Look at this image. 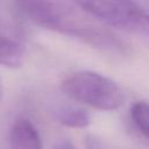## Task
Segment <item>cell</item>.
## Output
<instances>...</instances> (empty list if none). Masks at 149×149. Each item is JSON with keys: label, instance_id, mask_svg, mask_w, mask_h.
Wrapping results in <instances>:
<instances>
[{"label": "cell", "instance_id": "obj_6", "mask_svg": "<svg viewBox=\"0 0 149 149\" xmlns=\"http://www.w3.org/2000/svg\"><path fill=\"white\" fill-rule=\"evenodd\" d=\"M56 118L59 123L71 128H84L90 125V114L83 108H62L56 113Z\"/></svg>", "mask_w": 149, "mask_h": 149}, {"label": "cell", "instance_id": "obj_8", "mask_svg": "<svg viewBox=\"0 0 149 149\" xmlns=\"http://www.w3.org/2000/svg\"><path fill=\"white\" fill-rule=\"evenodd\" d=\"M55 149H76V148H74V146L72 144L71 141H69V140H62V141H59L55 146Z\"/></svg>", "mask_w": 149, "mask_h": 149}, {"label": "cell", "instance_id": "obj_3", "mask_svg": "<svg viewBox=\"0 0 149 149\" xmlns=\"http://www.w3.org/2000/svg\"><path fill=\"white\" fill-rule=\"evenodd\" d=\"M88 15L120 30L149 36V7L136 0H71Z\"/></svg>", "mask_w": 149, "mask_h": 149}, {"label": "cell", "instance_id": "obj_7", "mask_svg": "<svg viewBox=\"0 0 149 149\" xmlns=\"http://www.w3.org/2000/svg\"><path fill=\"white\" fill-rule=\"evenodd\" d=\"M132 119L137 129L149 140V104L146 101H136L130 109Z\"/></svg>", "mask_w": 149, "mask_h": 149}, {"label": "cell", "instance_id": "obj_1", "mask_svg": "<svg viewBox=\"0 0 149 149\" xmlns=\"http://www.w3.org/2000/svg\"><path fill=\"white\" fill-rule=\"evenodd\" d=\"M16 8L33 23L114 56H127L128 45L109 30L86 21L63 0H13Z\"/></svg>", "mask_w": 149, "mask_h": 149}, {"label": "cell", "instance_id": "obj_2", "mask_svg": "<svg viewBox=\"0 0 149 149\" xmlns=\"http://www.w3.org/2000/svg\"><path fill=\"white\" fill-rule=\"evenodd\" d=\"M61 88L71 99L100 111H114L122 106L125 93L111 78L93 71H78L66 77Z\"/></svg>", "mask_w": 149, "mask_h": 149}, {"label": "cell", "instance_id": "obj_9", "mask_svg": "<svg viewBox=\"0 0 149 149\" xmlns=\"http://www.w3.org/2000/svg\"><path fill=\"white\" fill-rule=\"evenodd\" d=\"M1 93H2V90H1V83H0V99H1Z\"/></svg>", "mask_w": 149, "mask_h": 149}, {"label": "cell", "instance_id": "obj_5", "mask_svg": "<svg viewBox=\"0 0 149 149\" xmlns=\"http://www.w3.org/2000/svg\"><path fill=\"white\" fill-rule=\"evenodd\" d=\"M26 58V47L15 36L0 28V65L9 69L20 68Z\"/></svg>", "mask_w": 149, "mask_h": 149}, {"label": "cell", "instance_id": "obj_4", "mask_svg": "<svg viewBox=\"0 0 149 149\" xmlns=\"http://www.w3.org/2000/svg\"><path fill=\"white\" fill-rule=\"evenodd\" d=\"M10 149H43L35 126L26 118L15 121L9 134Z\"/></svg>", "mask_w": 149, "mask_h": 149}]
</instances>
